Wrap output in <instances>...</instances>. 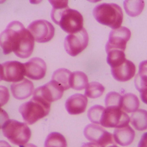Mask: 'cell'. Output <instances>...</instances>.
<instances>
[{
  "label": "cell",
  "instance_id": "obj_1",
  "mask_svg": "<svg viewBox=\"0 0 147 147\" xmlns=\"http://www.w3.org/2000/svg\"><path fill=\"white\" fill-rule=\"evenodd\" d=\"M52 5V20L67 33H75L83 28L84 19L80 13L70 8L68 1H49Z\"/></svg>",
  "mask_w": 147,
  "mask_h": 147
},
{
  "label": "cell",
  "instance_id": "obj_2",
  "mask_svg": "<svg viewBox=\"0 0 147 147\" xmlns=\"http://www.w3.org/2000/svg\"><path fill=\"white\" fill-rule=\"evenodd\" d=\"M93 15L98 22L113 29L121 27L123 20L122 9L116 3L98 4L94 7Z\"/></svg>",
  "mask_w": 147,
  "mask_h": 147
},
{
  "label": "cell",
  "instance_id": "obj_3",
  "mask_svg": "<svg viewBox=\"0 0 147 147\" xmlns=\"http://www.w3.org/2000/svg\"><path fill=\"white\" fill-rule=\"evenodd\" d=\"M51 105V103L33 97L30 101L20 106L19 112L25 122L32 125L49 114Z\"/></svg>",
  "mask_w": 147,
  "mask_h": 147
},
{
  "label": "cell",
  "instance_id": "obj_4",
  "mask_svg": "<svg viewBox=\"0 0 147 147\" xmlns=\"http://www.w3.org/2000/svg\"><path fill=\"white\" fill-rule=\"evenodd\" d=\"M2 131L9 141L20 147L27 143L32 135L26 124L14 120H9L3 127Z\"/></svg>",
  "mask_w": 147,
  "mask_h": 147
},
{
  "label": "cell",
  "instance_id": "obj_5",
  "mask_svg": "<svg viewBox=\"0 0 147 147\" xmlns=\"http://www.w3.org/2000/svg\"><path fill=\"white\" fill-rule=\"evenodd\" d=\"M130 120L128 115L120 107H106L103 113L100 125L105 127L118 128L128 125Z\"/></svg>",
  "mask_w": 147,
  "mask_h": 147
},
{
  "label": "cell",
  "instance_id": "obj_6",
  "mask_svg": "<svg viewBox=\"0 0 147 147\" xmlns=\"http://www.w3.org/2000/svg\"><path fill=\"white\" fill-rule=\"evenodd\" d=\"M84 133L86 139L99 147L116 145L113 135L98 125L89 124L84 129Z\"/></svg>",
  "mask_w": 147,
  "mask_h": 147
},
{
  "label": "cell",
  "instance_id": "obj_7",
  "mask_svg": "<svg viewBox=\"0 0 147 147\" xmlns=\"http://www.w3.org/2000/svg\"><path fill=\"white\" fill-rule=\"evenodd\" d=\"M89 35L85 28L75 33L66 36L64 41V47L66 52L75 57L84 51L88 45Z\"/></svg>",
  "mask_w": 147,
  "mask_h": 147
},
{
  "label": "cell",
  "instance_id": "obj_8",
  "mask_svg": "<svg viewBox=\"0 0 147 147\" xmlns=\"http://www.w3.org/2000/svg\"><path fill=\"white\" fill-rule=\"evenodd\" d=\"M34 40L38 43H46L51 41L55 34L53 25L44 20H37L32 22L28 27Z\"/></svg>",
  "mask_w": 147,
  "mask_h": 147
},
{
  "label": "cell",
  "instance_id": "obj_9",
  "mask_svg": "<svg viewBox=\"0 0 147 147\" xmlns=\"http://www.w3.org/2000/svg\"><path fill=\"white\" fill-rule=\"evenodd\" d=\"M34 46V38L28 30L24 28L16 39L13 51L19 58H27L32 53Z\"/></svg>",
  "mask_w": 147,
  "mask_h": 147
},
{
  "label": "cell",
  "instance_id": "obj_10",
  "mask_svg": "<svg viewBox=\"0 0 147 147\" xmlns=\"http://www.w3.org/2000/svg\"><path fill=\"white\" fill-rule=\"evenodd\" d=\"M24 28L21 22L14 21L9 23L0 34V46L4 54H9L13 51L16 39Z\"/></svg>",
  "mask_w": 147,
  "mask_h": 147
},
{
  "label": "cell",
  "instance_id": "obj_11",
  "mask_svg": "<svg viewBox=\"0 0 147 147\" xmlns=\"http://www.w3.org/2000/svg\"><path fill=\"white\" fill-rule=\"evenodd\" d=\"M131 35V31L126 27H120L117 29L111 30L105 46L106 52L111 50L124 51L127 42L130 39Z\"/></svg>",
  "mask_w": 147,
  "mask_h": 147
},
{
  "label": "cell",
  "instance_id": "obj_12",
  "mask_svg": "<svg viewBox=\"0 0 147 147\" xmlns=\"http://www.w3.org/2000/svg\"><path fill=\"white\" fill-rule=\"evenodd\" d=\"M64 89L55 81L51 80L43 86L37 88L34 92V97L40 98L51 103L62 98Z\"/></svg>",
  "mask_w": 147,
  "mask_h": 147
},
{
  "label": "cell",
  "instance_id": "obj_13",
  "mask_svg": "<svg viewBox=\"0 0 147 147\" xmlns=\"http://www.w3.org/2000/svg\"><path fill=\"white\" fill-rule=\"evenodd\" d=\"M2 65L3 70V80L14 83L24 79L25 76L24 64L17 61H9Z\"/></svg>",
  "mask_w": 147,
  "mask_h": 147
},
{
  "label": "cell",
  "instance_id": "obj_14",
  "mask_svg": "<svg viewBox=\"0 0 147 147\" xmlns=\"http://www.w3.org/2000/svg\"><path fill=\"white\" fill-rule=\"evenodd\" d=\"M25 76L30 79L38 80L45 77L46 73L47 65L41 58H34L28 62L24 63Z\"/></svg>",
  "mask_w": 147,
  "mask_h": 147
},
{
  "label": "cell",
  "instance_id": "obj_15",
  "mask_svg": "<svg viewBox=\"0 0 147 147\" xmlns=\"http://www.w3.org/2000/svg\"><path fill=\"white\" fill-rule=\"evenodd\" d=\"M136 72L135 65L126 59L123 63L111 68V74L115 80L121 82H127L134 77Z\"/></svg>",
  "mask_w": 147,
  "mask_h": 147
},
{
  "label": "cell",
  "instance_id": "obj_16",
  "mask_svg": "<svg viewBox=\"0 0 147 147\" xmlns=\"http://www.w3.org/2000/svg\"><path fill=\"white\" fill-rule=\"evenodd\" d=\"M88 103L87 98L80 94H75L70 97L65 102V108L71 115H78L84 113Z\"/></svg>",
  "mask_w": 147,
  "mask_h": 147
},
{
  "label": "cell",
  "instance_id": "obj_17",
  "mask_svg": "<svg viewBox=\"0 0 147 147\" xmlns=\"http://www.w3.org/2000/svg\"><path fill=\"white\" fill-rule=\"evenodd\" d=\"M34 86L32 82L27 79L11 85V91L13 96L18 100H23L29 97L32 94Z\"/></svg>",
  "mask_w": 147,
  "mask_h": 147
},
{
  "label": "cell",
  "instance_id": "obj_18",
  "mask_svg": "<svg viewBox=\"0 0 147 147\" xmlns=\"http://www.w3.org/2000/svg\"><path fill=\"white\" fill-rule=\"evenodd\" d=\"M135 132L129 125L116 128L114 132L115 142L122 146H127L132 144L135 137Z\"/></svg>",
  "mask_w": 147,
  "mask_h": 147
},
{
  "label": "cell",
  "instance_id": "obj_19",
  "mask_svg": "<svg viewBox=\"0 0 147 147\" xmlns=\"http://www.w3.org/2000/svg\"><path fill=\"white\" fill-rule=\"evenodd\" d=\"M71 73L65 68H61L55 71L52 77V80L55 81L62 86L64 90L71 88L70 80Z\"/></svg>",
  "mask_w": 147,
  "mask_h": 147
},
{
  "label": "cell",
  "instance_id": "obj_20",
  "mask_svg": "<svg viewBox=\"0 0 147 147\" xmlns=\"http://www.w3.org/2000/svg\"><path fill=\"white\" fill-rule=\"evenodd\" d=\"M133 127L138 131L147 129V111L143 109L138 110L133 112L130 118Z\"/></svg>",
  "mask_w": 147,
  "mask_h": 147
},
{
  "label": "cell",
  "instance_id": "obj_21",
  "mask_svg": "<svg viewBox=\"0 0 147 147\" xmlns=\"http://www.w3.org/2000/svg\"><path fill=\"white\" fill-rule=\"evenodd\" d=\"M140 100L137 96L133 93H127L122 96L121 109L127 113H133L138 110Z\"/></svg>",
  "mask_w": 147,
  "mask_h": 147
},
{
  "label": "cell",
  "instance_id": "obj_22",
  "mask_svg": "<svg viewBox=\"0 0 147 147\" xmlns=\"http://www.w3.org/2000/svg\"><path fill=\"white\" fill-rule=\"evenodd\" d=\"M123 7L126 13L131 17H136L141 14L145 7V2L142 0L124 1Z\"/></svg>",
  "mask_w": 147,
  "mask_h": 147
},
{
  "label": "cell",
  "instance_id": "obj_23",
  "mask_svg": "<svg viewBox=\"0 0 147 147\" xmlns=\"http://www.w3.org/2000/svg\"><path fill=\"white\" fill-rule=\"evenodd\" d=\"M88 84V79L86 74L81 71H76L71 73V88L81 90L86 88Z\"/></svg>",
  "mask_w": 147,
  "mask_h": 147
},
{
  "label": "cell",
  "instance_id": "obj_24",
  "mask_svg": "<svg viewBox=\"0 0 147 147\" xmlns=\"http://www.w3.org/2000/svg\"><path fill=\"white\" fill-rule=\"evenodd\" d=\"M134 83L139 91L147 87V60L140 63L139 72L136 76Z\"/></svg>",
  "mask_w": 147,
  "mask_h": 147
},
{
  "label": "cell",
  "instance_id": "obj_25",
  "mask_svg": "<svg viewBox=\"0 0 147 147\" xmlns=\"http://www.w3.org/2000/svg\"><path fill=\"white\" fill-rule=\"evenodd\" d=\"M45 147H67V142L63 135L57 132H53L47 137Z\"/></svg>",
  "mask_w": 147,
  "mask_h": 147
},
{
  "label": "cell",
  "instance_id": "obj_26",
  "mask_svg": "<svg viewBox=\"0 0 147 147\" xmlns=\"http://www.w3.org/2000/svg\"><path fill=\"white\" fill-rule=\"evenodd\" d=\"M107 62L111 68L117 66L126 60L124 51L121 50H111L107 52Z\"/></svg>",
  "mask_w": 147,
  "mask_h": 147
},
{
  "label": "cell",
  "instance_id": "obj_27",
  "mask_svg": "<svg viewBox=\"0 0 147 147\" xmlns=\"http://www.w3.org/2000/svg\"><path fill=\"white\" fill-rule=\"evenodd\" d=\"M104 91L105 87L102 85L98 82H91L86 86L85 94L87 97L94 99L101 96Z\"/></svg>",
  "mask_w": 147,
  "mask_h": 147
},
{
  "label": "cell",
  "instance_id": "obj_28",
  "mask_svg": "<svg viewBox=\"0 0 147 147\" xmlns=\"http://www.w3.org/2000/svg\"><path fill=\"white\" fill-rule=\"evenodd\" d=\"M105 108L100 105L92 106L88 110L87 117L90 121L92 123L100 124L103 113Z\"/></svg>",
  "mask_w": 147,
  "mask_h": 147
},
{
  "label": "cell",
  "instance_id": "obj_29",
  "mask_svg": "<svg viewBox=\"0 0 147 147\" xmlns=\"http://www.w3.org/2000/svg\"><path fill=\"white\" fill-rule=\"evenodd\" d=\"M122 96L119 93L115 91L109 92L106 95L105 99V104L106 107H120L121 108Z\"/></svg>",
  "mask_w": 147,
  "mask_h": 147
},
{
  "label": "cell",
  "instance_id": "obj_30",
  "mask_svg": "<svg viewBox=\"0 0 147 147\" xmlns=\"http://www.w3.org/2000/svg\"><path fill=\"white\" fill-rule=\"evenodd\" d=\"M9 93L7 87L0 85V106H4L9 101Z\"/></svg>",
  "mask_w": 147,
  "mask_h": 147
},
{
  "label": "cell",
  "instance_id": "obj_31",
  "mask_svg": "<svg viewBox=\"0 0 147 147\" xmlns=\"http://www.w3.org/2000/svg\"><path fill=\"white\" fill-rule=\"evenodd\" d=\"M9 120V117L7 113L1 108L0 109V129L3 128Z\"/></svg>",
  "mask_w": 147,
  "mask_h": 147
},
{
  "label": "cell",
  "instance_id": "obj_32",
  "mask_svg": "<svg viewBox=\"0 0 147 147\" xmlns=\"http://www.w3.org/2000/svg\"><path fill=\"white\" fill-rule=\"evenodd\" d=\"M138 147H147V132L142 136Z\"/></svg>",
  "mask_w": 147,
  "mask_h": 147
},
{
  "label": "cell",
  "instance_id": "obj_33",
  "mask_svg": "<svg viewBox=\"0 0 147 147\" xmlns=\"http://www.w3.org/2000/svg\"><path fill=\"white\" fill-rule=\"evenodd\" d=\"M140 92V96L142 101L147 104V87L141 90Z\"/></svg>",
  "mask_w": 147,
  "mask_h": 147
},
{
  "label": "cell",
  "instance_id": "obj_34",
  "mask_svg": "<svg viewBox=\"0 0 147 147\" xmlns=\"http://www.w3.org/2000/svg\"><path fill=\"white\" fill-rule=\"evenodd\" d=\"M81 147H99L97 145L92 142H88L83 144Z\"/></svg>",
  "mask_w": 147,
  "mask_h": 147
},
{
  "label": "cell",
  "instance_id": "obj_35",
  "mask_svg": "<svg viewBox=\"0 0 147 147\" xmlns=\"http://www.w3.org/2000/svg\"><path fill=\"white\" fill-rule=\"evenodd\" d=\"M0 147H12L5 141H0Z\"/></svg>",
  "mask_w": 147,
  "mask_h": 147
},
{
  "label": "cell",
  "instance_id": "obj_36",
  "mask_svg": "<svg viewBox=\"0 0 147 147\" xmlns=\"http://www.w3.org/2000/svg\"><path fill=\"white\" fill-rule=\"evenodd\" d=\"M3 70L2 64H0V82L3 80Z\"/></svg>",
  "mask_w": 147,
  "mask_h": 147
},
{
  "label": "cell",
  "instance_id": "obj_37",
  "mask_svg": "<svg viewBox=\"0 0 147 147\" xmlns=\"http://www.w3.org/2000/svg\"><path fill=\"white\" fill-rule=\"evenodd\" d=\"M20 147H37L35 145L32 144H28L21 146Z\"/></svg>",
  "mask_w": 147,
  "mask_h": 147
},
{
  "label": "cell",
  "instance_id": "obj_38",
  "mask_svg": "<svg viewBox=\"0 0 147 147\" xmlns=\"http://www.w3.org/2000/svg\"><path fill=\"white\" fill-rule=\"evenodd\" d=\"M107 147H118V146H116V145H111V146H108Z\"/></svg>",
  "mask_w": 147,
  "mask_h": 147
}]
</instances>
